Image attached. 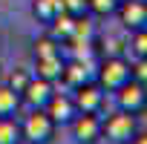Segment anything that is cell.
I'll list each match as a JSON object with an SVG mask.
<instances>
[{
  "instance_id": "cell-1",
  "label": "cell",
  "mask_w": 147,
  "mask_h": 144,
  "mask_svg": "<svg viewBox=\"0 0 147 144\" xmlns=\"http://www.w3.org/2000/svg\"><path fill=\"white\" fill-rule=\"evenodd\" d=\"M130 81V61H124L121 55H110L98 63L95 69V84L104 92H115L118 87H124Z\"/></svg>"
},
{
  "instance_id": "cell-2",
  "label": "cell",
  "mask_w": 147,
  "mask_h": 144,
  "mask_svg": "<svg viewBox=\"0 0 147 144\" xmlns=\"http://www.w3.org/2000/svg\"><path fill=\"white\" fill-rule=\"evenodd\" d=\"M136 133H138L136 115H130L124 110H115L107 118H101V138H110L113 144H130Z\"/></svg>"
},
{
  "instance_id": "cell-3",
  "label": "cell",
  "mask_w": 147,
  "mask_h": 144,
  "mask_svg": "<svg viewBox=\"0 0 147 144\" xmlns=\"http://www.w3.org/2000/svg\"><path fill=\"white\" fill-rule=\"evenodd\" d=\"M55 130H58V124L52 121V115L46 110H32L20 124V135L32 144H49L55 138Z\"/></svg>"
},
{
  "instance_id": "cell-4",
  "label": "cell",
  "mask_w": 147,
  "mask_h": 144,
  "mask_svg": "<svg viewBox=\"0 0 147 144\" xmlns=\"http://www.w3.org/2000/svg\"><path fill=\"white\" fill-rule=\"evenodd\" d=\"M115 101H118V110H124L130 115H141L147 110V87L130 78L124 87L115 89Z\"/></svg>"
},
{
  "instance_id": "cell-5",
  "label": "cell",
  "mask_w": 147,
  "mask_h": 144,
  "mask_svg": "<svg viewBox=\"0 0 147 144\" xmlns=\"http://www.w3.org/2000/svg\"><path fill=\"white\" fill-rule=\"evenodd\" d=\"M72 127V138L78 144H98L101 141V118L98 112H78L69 121Z\"/></svg>"
},
{
  "instance_id": "cell-6",
  "label": "cell",
  "mask_w": 147,
  "mask_h": 144,
  "mask_svg": "<svg viewBox=\"0 0 147 144\" xmlns=\"http://www.w3.org/2000/svg\"><path fill=\"white\" fill-rule=\"evenodd\" d=\"M115 15L124 23V29H130V32L147 29V0H121Z\"/></svg>"
},
{
  "instance_id": "cell-7",
  "label": "cell",
  "mask_w": 147,
  "mask_h": 144,
  "mask_svg": "<svg viewBox=\"0 0 147 144\" xmlns=\"http://www.w3.org/2000/svg\"><path fill=\"white\" fill-rule=\"evenodd\" d=\"M43 110L52 115V121H55V124H69L72 118L78 115L75 98L66 95V92H52V98L46 101V107H43Z\"/></svg>"
},
{
  "instance_id": "cell-8",
  "label": "cell",
  "mask_w": 147,
  "mask_h": 144,
  "mask_svg": "<svg viewBox=\"0 0 147 144\" xmlns=\"http://www.w3.org/2000/svg\"><path fill=\"white\" fill-rule=\"evenodd\" d=\"M61 81H66V87H72V89H78L81 84L95 81L92 61H78V58H72L69 63H63V75H61Z\"/></svg>"
},
{
  "instance_id": "cell-9",
  "label": "cell",
  "mask_w": 147,
  "mask_h": 144,
  "mask_svg": "<svg viewBox=\"0 0 147 144\" xmlns=\"http://www.w3.org/2000/svg\"><path fill=\"white\" fill-rule=\"evenodd\" d=\"M75 107H78V112H101V107H104V89L95 84V81H90V84H81L78 89H75Z\"/></svg>"
},
{
  "instance_id": "cell-10",
  "label": "cell",
  "mask_w": 147,
  "mask_h": 144,
  "mask_svg": "<svg viewBox=\"0 0 147 144\" xmlns=\"http://www.w3.org/2000/svg\"><path fill=\"white\" fill-rule=\"evenodd\" d=\"M52 92H55V84H52V81H43V78L35 75V78L26 84V89L20 92V98H23V104H29L32 110H43L46 101L52 98Z\"/></svg>"
},
{
  "instance_id": "cell-11",
  "label": "cell",
  "mask_w": 147,
  "mask_h": 144,
  "mask_svg": "<svg viewBox=\"0 0 147 144\" xmlns=\"http://www.w3.org/2000/svg\"><path fill=\"white\" fill-rule=\"evenodd\" d=\"M35 61H38V66H35V69H38V78H43V81H52V84H55V81H61V75H63V63H66L61 55L35 58Z\"/></svg>"
},
{
  "instance_id": "cell-12",
  "label": "cell",
  "mask_w": 147,
  "mask_h": 144,
  "mask_svg": "<svg viewBox=\"0 0 147 144\" xmlns=\"http://www.w3.org/2000/svg\"><path fill=\"white\" fill-rule=\"evenodd\" d=\"M72 32H75V17L66 15V12H61V15L49 23V35H52L58 43H69V40H72Z\"/></svg>"
},
{
  "instance_id": "cell-13",
  "label": "cell",
  "mask_w": 147,
  "mask_h": 144,
  "mask_svg": "<svg viewBox=\"0 0 147 144\" xmlns=\"http://www.w3.org/2000/svg\"><path fill=\"white\" fill-rule=\"evenodd\" d=\"M32 15L38 23H52L61 15V0H32Z\"/></svg>"
},
{
  "instance_id": "cell-14",
  "label": "cell",
  "mask_w": 147,
  "mask_h": 144,
  "mask_svg": "<svg viewBox=\"0 0 147 144\" xmlns=\"http://www.w3.org/2000/svg\"><path fill=\"white\" fill-rule=\"evenodd\" d=\"M23 98L20 92H15L9 84H0V115H18Z\"/></svg>"
},
{
  "instance_id": "cell-15",
  "label": "cell",
  "mask_w": 147,
  "mask_h": 144,
  "mask_svg": "<svg viewBox=\"0 0 147 144\" xmlns=\"http://www.w3.org/2000/svg\"><path fill=\"white\" fill-rule=\"evenodd\" d=\"M20 138V121L15 115H0V144H18Z\"/></svg>"
},
{
  "instance_id": "cell-16",
  "label": "cell",
  "mask_w": 147,
  "mask_h": 144,
  "mask_svg": "<svg viewBox=\"0 0 147 144\" xmlns=\"http://www.w3.org/2000/svg\"><path fill=\"white\" fill-rule=\"evenodd\" d=\"M87 6H90V15L110 17V15H115V12H118L121 0H87Z\"/></svg>"
},
{
  "instance_id": "cell-17",
  "label": "cell",
  "mask_w": 147,
  "mask_h": 144,
  "mask_svg": "<svg viewBox=\"0 0 147 144\" xmlns=\"http://www.w3.org/2000/svg\"><path fill=\"white\" fill-rule=\"evenodd\" d=\"M49 55H61V43H58L52 35L35 40V58H49Z\"/></svg>"
},
{
  "instance_id": "cell-18",
  "label": "cell",
  "mask_w": 147,
  "mask_h": 144,
  "mask_svg": "<svg viewBox=\"0 0 147 144\" xmlns=\"http://www.w3.org/2000/svg\"><path fill=\"white\" fill-rule=\"evenodd\" d=\"M130 52H133L136 58H147V29L133 32V38H130Z\"/></svg>"
},
{
  "instance_id": "cell-19",
  "label": "cell",
  "mask_w": 147,
  "mask_h": 144,
  "mask_svg": "<svg viewBox=\"0 0 147 144\" xmlns=\"http://www.w3.org/2000/svg\"><path fill=\"white\" fill-rule=\"evenodd\" d=\"M61 12H66L72 17H84V15H90V6H87V0H61Z\"/></svg>"
},
{
  "instance_id": "cell-20",
  "label": "cell",
  "mask_w": 147,
  "mask_h": 144,
  "mask_svg": "<svg viewBox=\"0 0 147 144\" xmlns=\"http://www.w3.org/2000/svg\"><path fill=\"white\" fill-rule=\"evenodd\" d=\"M29 81H32V75H29V72H26V69H15V72H12V75H9V81H6V84H9V87H12L15 92H23Z\"/></svg>"
},
{
  "instance_id": "cell-21",
  "label": "cell",
  "mask_w": 147,
  "mask_h": 144,
  "mask_svg": "<svg viewBox=\"0 0 147 144\" xmlns=\"http://www.w3.org/2000/svg\"><path fill=\"white\" fill-rule=\"evenodd\" d=\"M130 78L147 87V58H136V61L130 63Z\"/></svg>"
},
{
  "instance_id": "cell-22",
  "label": "cell",
  "mask_w": 147,
  "mask_h": 144,
  "mask_svg": "<svg viewBox=\"0 0 147 144\" xmlns=\"http://www.w3.org/2000/svg\"><path fill=\"white\" fill-rule=\"evenodd\" d=\"M130 144H147V133H141V130H138V133L133 135V141H130Z\"/></svg>"
},
{
  "instance_id": "cell-23",
  "label": "cell",
  "mask_w": 147,
  "mask_h": 144,
  "mask_svg": "<svg viewBox=\"0 0 147 144\" xmlns=\"http://www.w3.org/2000/svg\"><path fill=\"white\" fill-rule=\"evenodd\" d=\"M18 144H32V141H26V138H20V141H18Z\"/></svg>"
}]
</instances>
